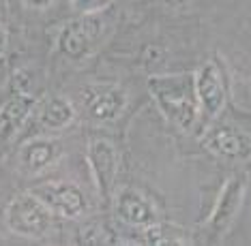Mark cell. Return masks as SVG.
Wrapping results in <instances>:
<instances>
[{
  "label": "cell",
  "instance_id": "6da1fadb",
  "mask_svg": "<svg viewBox=\"0 0 251 246\" xmlns=\"http://www.w3.org/2000/svg\"><path fill=\"white\" fill-rule=\"evenodd\" d=\"M148 90L157 101L159 110L176 129L191 131L198 120V96L193 75H152L148 79Z\"/></svg>",
  "mask_w": 251,
  "mask_h": 246
},
{
  "label": "cell",
  "instance_id": "7a4b0ae2",
  "mask_svg": "<svg viewBox=\"0 0 251 246\" xmlns=\"http://www.w3.org/2000/svg\"><path fill=\"white\" fill-rule=\"evenodd\" d=\"M54 212L32 193H20L4 210V223L9 231L22 238H41L52 227Z\"/></svg>",
  "mask_w": 251,
  "mask_h": 246
},
{
  "label": "cell",
  "instance_id": "3957f363",
  "mask_svg": "<svg viewBox=\"0 0 251 246\" xmlns=\"http://www.w3.org/2000/svg\"><path fill=\"white\" fill-rule=\"evenodd\" d=\"M79 103L88 118L97 122H114L127 107V94L116 84H90L82 88Z\"/></svg>",
  "mask_w": 251,
  "mask_h": 246
},
{
  "label": "cell",
  "instance_id": "277c9868",
  "mask_svg": "<svg viewBox=\"0 0 251 246\" xmlns=\"http://www.w3.org/2000/svg\"><path fill=\"white\" fill-rule=\"evenodd\" d=\"M101 30L103 24L97 20V15H82L67 22L58 32V49L71 60L86 58L99 41Z\"/></svg>",
  "mask_w": 251,
  "mask_h": 246
},
{
  "label": "cell",
  "instance_id": "5b68a950",
  "mask_svg": "<svg viewBox=\"0 0 251 246\" xmlns=\"http://www.w3.org/2000/svg\"><path fill=\"white\" fill-rule=\"evenodd\" d=\"M30 193L62 219H79L88 212V199L84 191L69 182H48L35 186Z\"/></svg>",
  "mask_w": 251,
  "mask_h": 246
},
{
  "label": "cell",
  "instance_id": "8992f818",
  "mask_svg": "<svg viewBox=\"0 0 251 246\" xmlns=\"http://www.w3.org/2000/svg\"><path fill=\"white\" fill-rule=\"evenodd\" d=\"M88 165H90V174L95 178V186L101 201L110 203L114 182H116V174H118L116 146L110 139H103V137L93 139L88 144Z\"/></svg>",
  "mask_w": 251,
  "mask_h": 246
},
{
  "label": "cell",
  "instance_id": "52a82bcc",
  "mask_svg": "<svg viewBox=\"0 0 251 246\" xmlns=\"http://www.w3.org/2000/svg\"><path fill=\"white\" fill-rule=\"evenodd\" d=\"M245 197V180L243 178H232L226 182L221 188L219 197L215 201V208L210 212V219L206 223V236L210 242H217L224 233L230 229L234 216L238 214V208Z\"/></svg>",
  "mask_w": 251,
  "mask_h": 246
},
{
  "label": "cell",
  "instance_id": "ba28073f",
  "mask_svg": "<svg viewBox=\"0 0 251 246\" xmlns=\"http://www.w3.org/2000/svg\"><path fill=\"white\" fill-rule=\"evenodd\" d=\"M193 86H196L198 105L208 116H219L226 107V86L219 75V68L213 62H206L193 73Z\"/></svg>",
  "mask_w": 251,
  "mask_h": 246
},
{
  "label": "cell",
  "instance_id": "9c48e42d",
  "mask_svg": "<svg viewBox=\"0 0 251 246\" xmlns=\"http://www.w3.org/2000/svg\"><path fill=\"white\" fill-rule=\"evenodd\" d=\"M114 212L123 223L131 227H146L157 223V212L152 203L135 188H123L114 201Z\"/></svg>",
  "mask_w": 251,
  "mask_h": 246
},
{
  "label": "cell",
  "instance_id": "30bf717a",
  "mask_svg": "<svg viewBox=\"0 0 251 246\" xmlns=\"http://www.w3.org/2000/svg\"><path fill=\"white\" fill-rule=\"evenodd\" d=\"M202 146L208 152L224 158H245L251 152V141L243 131L234 127H215L202 139Z\"/></svg>",
  "mask_w": 251,
  "mask_h": 246
},
{
  "label": "cell",
  "instance_id": "8fae6325",
  "mask_svg": "<svg viewBox=\"0 0 251 246\" xmlns=\"http://www.w3.org/2000/svg\"><path fill=\"white\" fill-rule=\"evenodd\" d=\"M37 101L28 92H15L0 107V141H9L22 131L28 116L35 112Z\"/></svg>",
  "mask_w": 251,
  "mask_h": 246
},
{
  "label": "cell",
  "instance_id": "7c38bea8",
  "mask_svg": "<svg viewBox=\"0 0 251 246\" xmlns=\"http://www.w3.org/2000/svg\"><path fill=\"white\" fill-rule=\"evenodd\" d=\"M58 150L60 148L54 139H48V137L30 139L22 148V167H24L28 174H41L50 165L56 163Z\"/></svg>",
  "mask_w": 251,
  "mask_h": 246
},
{
  "label": "cell",
  "instance_id": "4fadbf2b",
  "mask_svg": "<svg viewBox=\"0 0 251 246\" xmlns=\"http://www.w3.org/2000/svg\"><path fill=\"white\" fill-rule=\"evenodd\" d=\"M39 124L45 131H62L67 129L75 118L71 101L65 96H48L45 101L39 103Z\"/></svg>",
  "mask_w": 251,
  "mask_h": 246
},
{
  "label": "cell",
  "instance_id": "5bb4252c",
  "mask_svg": "<svg viewBox=\"0 0 251 246\" xmlns=\"http://www.w3.org/2000/svg\"><path fill=\"white\" fill-rule=\"evenodd\" d=\"M71 7L79 15H99L112 7V0H71Z\"/></svg>",
  "mask_w": 251,
  "mask_h": 246
},
{
  "label": "cell",
  "instance_id": "9a60e30c",
  "mask_svg": "<svg viewBox=\"0 0 251 246\" xmlns=\"http://www.w3.org/2000/svg\"><path fill=\"white\" fill-rule=\"evenodd\" d=\"M24 7L32 9V11H43V9H50L52 4H56L58 0H22Z\"/></svg>",
  "mask_w": 251,
  "mask_h": 246
},
{
  "label": "cell",
  "instance_id": "2e32d148",
  "mask_svg": "<svg viewBox=\"0 0 251 246\" xmlns=\"http://www.w3.org/2000/svg\"><path fill=\"white\" fill-rule=\"evenodd\" d=\"M7 47H9V34H7V28L0 24V58L4 56Z\"/></svg>",
  "mask_w": 251,
  "mask_h": 246
},
{
  "label": "cell",
  "instance_id": "e0dca14e",
  "mask_svg": "<svg viewBox=\"0 0 251 246\" xmlns=\"http://www.w3.org/2000/svg\"><path fill=\"white\" fill-rule=\"evenodd\" d=\"M161 2H165L168 7H182V4L189 2V0H161Z\"/></svg>",
  "mask_w": 251,
  "mask_h": 246
}]
</instances>
